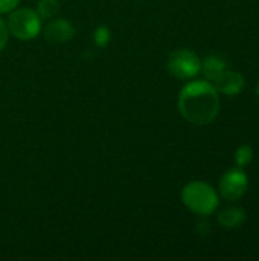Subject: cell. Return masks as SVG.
<instances>
[{
	"instance_id": "14",
	"label": "cell",
	"mask_w": 259,
	"mask_h": 261,
	"mask_svg": "<svg viewBox=\"0 0 259 261\" xmlns=\"http://www.w3.org/2000/svg\"><path fill=\"white\" fill-rule=\"evenodd\" d=\"M8 26L3 23V20L0 18V52L5 49L6 46V41H8Z\"/></svg>"
},
{
	"instance_id": "15",
	"label": "cell",
	"mask_w": 259,
	"mask_h": 261,
	"mask_svg": "<svg viewBox=\"0 0 259 261\" xmlns=\"http://www.w3.org/2000/svg\"><path fill=\"white\" fill-rule=\"evenodd\" d=\"M256 96H258V98H259V83H258V84H256Z\"/></svg>"
},
{
	"instance_id": "1",
	"label": "cell",
	"mask_w": 259,
	"mask_h": 261,
	"mask_svg": "<svg viewBox=\"0 0 259 261\" xmlns=\"http://www.w3.org/2000/svg\"><path fill=\"white\" fill-rule=\"evenodd\" d=\"M179 110L188 122L208 125L220 112L218 90L209 81H191L179 95Z\"/></svg>"
},
{
	"instance_id": "8",
	"label": "cell",
	"mask_w": 259,
	"mask_h": 261,
	"mask_svg": "<svg viewBox=\"0 0 259 261\" xmlns=\"http://www.w3.org/2000/svg\"><path fill=\"white\" fill-rule=\"evenodd\" d=\"M227 69V63L221 55H208L203 61H202V70L203 75L209 80V81H215L224 70Z\"/></svg>"
},
{
	"instance_id": "5",
	"label": "cell",
	"mask_w": 259,
	"mask_h": 261,
	"mask_svg": "<svg viewBox=\"0 0 259 261\" xmlns=\"http://www.w3.org/2000/svg\"><path fill=\"white\" fill-rule=\"evenodd\" d=\"M249 188V179L243 168L237 167L226 171L220 180V193L226 200L235 202L241 199Z\"/></svg>"
},
{
	"instance_id": "4",
	"label": "cell",
	"mask_w": 259,
	"mask_h": 261,
	"mask_svg": "<svg viewBox=\"0 0 259 261\" xmlns=\"http://www.w3.org/2000/svg\"><path fill=\"white\" fill-rule=\"evenodd\" d=\"M166 67L172 76L179 80H191L202 72V60L194 50L179 49L168 57Z\"/></svg>"
},
{
	"instance_id": "10",
	"label": "cell",
	"mask_w": 259,
	"mask_h": 261,
	"mask_svg": "<svg viewBox=\"0 0 259 261\" xmlns=\"http://www.w3.org/2000/svg\"><path fill=\"white\" fill-rule=\"evenodd\" d=\"M60 11V2L58 0H40L37 5V14L43 20H49L55 17Z\"/></svg>"
},
{
	"instance_id": "9",
	"label": "cell",
	"mask_w": 259,
	"mask_h": 261,
	"mask_svg": "<svg viewBox=\"0 0 259 261\" xmlns=\"http://www.w3.org/2000/svg\"><path fill=\"white\" fill-rule=\"evenodd\" d=\"M246 219H247L246 211H244L243 208H237V206L226 208V210H223V211L218 214V222H220V225L224 226V228H229V229L243 226V223L246 222Z\"/></svg>"
},
{
	"instance_id": "13",
	"label": "cell",
	"mask_w": 259,
	"mask_h": 261,
	"mask_svg": "<svg viewBox=\"0 0 259 261\" xmlns=\"http://www.w3.org/2000/svg\"><path fill=\"white\" fill-rule=\"evenodd\" d=\"M20 0H0V14H6L14 11L18 6Z\"/></svg>"
},
{
	"instance_id": "2",
	"label": "cell",
	"mask_w": 259,
	"mask_h": 261,
	"mask_svg": "<svg viewBox=\"0 0 259 261\" xmlns=\"http://www.w3.org/2000/svg\"><path fill=\"white\" fill-rule=\"evenodd\" d=\"M182 202L198 216H209L218 208V196L206 182H189L182 191Z\"/></svg>"
},
{
	"instance_id": "7",
	"label": "cell",
	"mask_w": 259,
	"mask_h": 261,
	"mask_svg": "<svg viewBox=\"0 0 259 261\" xmlns=\"http://www.w3.org/2000/svg\"><path fill=\"white\" fill-rule=\"evenodd\" d=\"M75 35V28L72 26L70 21L64 20V18H56L53 21H50L46 29H44V38L49 43H66L69 40H72V37Z\"/></svg>"
},
{
	"instance_id": "6",
	"label": "cell",
	"mask_w": 259,
	"mask_h": 261,
	"mask_svg": "<svg viewBox=\"0 0 259 261\" xmlns=\"http://www.w3.org/2000/svg\"><path fill=\"white\" fill-rule=\"evenodd\" d=\"M246 87V80L241 73L234 70H224L217 80H215V89L227 96H235L241 93Z\"/></svg>"
},
{
	"instance_id": "11",
	"label": "cell",
	"mask_w": 259,
	"mask_h": 261,
	"mask_svg": "<svg viewBox=\"0 0 259 261\" xmlns=\"http://www.w3.org/2000/svg\"><path fill=\"white\" fill-rule=\"evenodd\" d=\"M253 159V148L250 145H240L235 153V164L240 168H246Z\"/></svg>"
},
{
	"instance_id": "12",
	"label": "cell",
	"mask_w": 259,
	"mask_h": 261,
	"mask_svg": "<svg viewBox=\"0 0 259 261\" xmlns=\"http://www.w3.org/2000/svg\"><path fill=\"white\" fill-rule=\"evenodd\" d=\"M110 37H111V34H110V29L107 28V26H98L96 29H95V34H93V41H95V44L96 46H99V47H105L107 44H108V41H110Z\"/></svg>"
},
{
	"instance_id": "3",
	"label": "cell",
	"mask_w": 259,
	"mask_h": 261,
	"mask_svg": "<svg viewBox=\"0 0 259 261\" xmlns=\"http://www.w3.org/2000/svg\"><path fill=\"white\" fill-rule=\"evenodd\" d=\"M8 31L18 40H32L41 31V18L29 8L14 9L8 18Z\"/></svg>"
}]
</instances>
